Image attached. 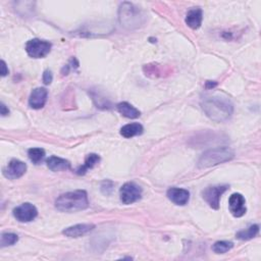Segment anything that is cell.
Segmentation results:
<instances>
[{
  "label": "cell",
  "instance_id": "7402d4cb",
  "mask_svg": "<svg viewBox=\"0 0 261 261\" xmlns=\"http://www.w3.org/2000/svg\"><path fill=\"white\" fill-rule=\"evenodd\" d=\"M19 241V236L14 233H4L1 235V240H0V246L1 248L15 245Z\"/></svg>",
  "mask_w": 261,
  "mask_h": 261
},
{
  "label": "cell",
  "instance_id": "277c9868",
  "mask_svg": "<svg viewBox=\"0 0 261 261\" xmlns=\"http://www.w3.org/2000/svg\"><path fill=\"white\" fill-rule=\"evenodd\" d=\"M119 20L122 27L129 30L140 28L145 23L143 11L133 3L123 2L119 10Z\"/></svg>",
  "mask_w": 261,
  "mask_h": 261
},
{
  "label": "cell",
  "instance_id": "d4e9b609",
  "mask_svg": "<svg viewBox=\"0 0 261 261\" xmlns=\"http://www.w3.org/2000/svg\"><path fill=\"white\" fill-rule=\"evenodd\" d=\"M9 72L7 67H6V64H5V61L4 60H1V76L2 77H5L7 76Z\"/></svg>",
  "mask_w": 261,
  "mask_h": 261
},
{
  "label": "cell",
  "instance_id": "2e32d148",
  "mask_svg": "<svg viewBox=\"0 0 261 261\" xmlns=\"http://www.w3.org/2000/svg\"><path fill=\"white\" fill-rule=\"evenodd\" d=\"M117 109L119 113L127 119H138L141 116L140 111L135 106L130 104L129 102H120L117 105Z\"/></svg>",
  "mask_w": 261,
  "mask_h": 261
},
{
  "label": "cell",
  "instance_id": "30bf717a",
  "mask_svg": "<svg viewBox=\"0 0 261 261\" xmlns=\"http://www.w3.org/2000/svg\"><path fill=\"white\" fill-rule=\"evenodd\" d=\"M229 208L235 217H242L246 214V200L242 194L235 193L229 199Z\"/></svg>",
  "mask_w": 261,
  "mask_h": 261
},
{
  "label": "cell",
  "instance_id": "e0dca14e",
  "mask_svg": "<svg viewBox=\"0 0 261 261\" xmlns=\"http://www.w3.org/2000/svg\"><path fill=\"white\" fill-rule=\"evenodd\" d=\"M144 131L143 126L139 122H133V123H128V125L123 126L120 129V135L123 137V138H133L135 136H139L142 135Z\"/></svg>",
  "mask_w": 261,
  "mask_h": 261
},
{
  "label": "cell",
  "instance_id": "ba28073f",
  "mask_svg": "<svg viewBox=\"0 0 261 261\" xmlns=\"http://www.w3.org/2000/svg\"><path fill=\"white\" fill-rule=\"evenodd\" d=\"M38 215V210L31 203H24L14 209V216L21 222H29Z\"/></svg>",
  "mask_w": 261,
  "mask_h": 261
},
{
  "label": "cell",
  "instance_id": "5bb4252c",
  "mask_svg": "<svg viewBox=\"0 0 261 261\" xmlns=\"http://www.w3.org/2000/svg\"><path fill=\"white\" fill-rule=\"evenodd\" d=\"M202 20H203L202 9L197 7V8H193L188 11L187 16H186L185 22L188 24L189 28L193 30H197L201 27Z\"/></svg>",
  "mask_w": 261,
  "mask_h": 261
},
{
  "label": "cell",
  "instance_id": "5b68a950",
  "mask_svg": "<svg viewBox=\"0 0 261 261\" xmlns=\"http://www.w3.org/2000/svg\"><path fill=\"white\" fill-rule=\"evenodd\" d=\"M51 43L41 40V39H32L26 44V51L28 55L32 58H43L51 51Z\"/></svg>",
  "mask_w": 261,
  "mask_h": 261
},
{
  "label": "cell",
  "instance_id": "d6986e66",
  "mask_svg": "<svg viewBox=\"0 0 261 261\" xmlns=\"http://www.w3.org/2000/svg\"><path fill=\"white\" fill-rule=\"evenodd\" d=\"M258 233H259V226L258 225H252L246 230L238 232L237 234H236V238L239 239V240H242V241L251 240V239L256 237Z\"/></svg>",
  "mask_w": 261,
  "mask_h": 261
},
{
  "label": "cell",
  "instance_id": "8992f818",
  "mask_svg": "<svg viewBox=\"0 0 261 261\" xmlns=\"http://www.w3.org/2000/svg\"><path fill=\"white\" fill-rule=\"evenodd\" d=\"M119 196H120V201L123 204L126 205L133 204L140 200V198L142 196V188L134 182L126 183L119 190Z\"/></svg>",
  "mask_w": 261,
  "mask_h": 261
},
{
  "label": "cell",
  "instance_id": "4316f807",
  "mask_svg": "<svg viewBox=\"0 0 261 261\" xmlns=\"http://www.w3.org/2000/svg\"><path fill=\"white\" fill-rule=\"evenodd\" d=\"M216 83L215 82H211V81H208V82H206V88L207 89H213V88H214V87H216Z\"/></svg>",
  "mask_w": 261,
  "mask_h": 261
},
{
  "label": "cell",
  "instance_id": "cb8c5ba5",
  "mask_svg": "<svg viewBox=\"0 0 261 261\" xmlns=\"http://www.w3.org/2000/svg\"><path fill=\"white\" fill-rule=\"evenodd\" d=\"M43 83L45 85H49V84H51L52 80H53V76H52V72L49 71V70H46L44 71L43 72Z\"/></svg>",
  "mask_w": 261,
  "mask_h": 261
},
{
  "label": "cell",
  "instance_id": "6da1fadb",
  "mask_svg": "<svg viewBox=\"0 0 261 261\" xmlns=\"http://www.w3.org/2000/svg\"><path fill=\"white\" fill-rule=\"evenodd\" d=\"M201 107L206 117L216 122L228 120L234 113L232 101L227 96L219 94L205 95L201 99Z\"/></svg>",
  "mask_w": 261,
  "mask_h": 261
},
{
  "label": "cell",
  "instance_id": "ac0fdd59",
  "mask_svg": "<svg viewBox=\"0 0 261 261\" xmlns=\"http://www.w3.org/2000/svg\"><path fill=\"white\" fill-rule=\"evenodd\" d=\"M99 161H100V156H99L98 154H95V153L89 154L88 156L86 157L84 165L77 169V171H76L77 175L84 176L85 173L89 169H92L96 165H98Z\"/></svg>",
  "mask_w": 261,
  "mask_h": 261
},
{
  "label": "cell",
  "instance_id": "3957f363",
  "mask_svg": "<svg viewBox=\"0 0 261 261\" xmlns=\"http://www.w3.org/2000/svg\"><path fill=\"white\" fill-rule=\"evenodd\" d=\"M235 157V152L230 147H216L205 151L199 158L197 166L201 169L213 167L228 163Z\"/></svg>",
  "mask_w": 261,
  "mask_h": 261
},
{
  "label": "cell",
  "instance_id": "484cf974",
  "mask_svg": "<svg viewBox=\"0 0 261 261\" xmlns=\"http://www.w3.org/2000/svg\"><path fill=\"white\" fill-rule=\"evenodd\" d=\"M0 114H1L2 117H5L9 114V109L6 107L4 103H1V106H0Z\"/></svg>",
  "mask_w": 261,
  "mask_h": 261
},
{
  "label": "cell",
  "instance_id": "9a60e30c",
  "mask_svg": "<svg viewBox=\"0 0 261 261\" xmlns=\"http://www.w3.org/2000/svg\"><path fill=\"white\" fill-rule=\"evenodd\" d=\"M47 166L52 171L68 170L71 168V163L67 159L57 156H51L47 159Z\"/></svg>",
  "mask_w": 261,
  "mask_h": 261
},
{
  "label": "cell",
  "instance_id": "9c48e42d",
  "mask_svg": "<svg viewBox=\"0 0 261 261\" xmlns=\"http://www.w3.org/2000/svg\"><path fill=\"white\" fill-rule=\"evenodd\" d=\"M27 171V165L19 159H12L9 161L7 166L3 169L5 178L16 180L23 177Z\"/></svg>",
  "mask_w": 261,
  "mask_h": 261
},
{
  "label": "cell",
  "instance_id": "52a82bcc",
  "mask_svg": "<svg viewBox=\"0 0 261 261\" xmlns=\"http://www.w3.org/2000/svg\"><path fill=\"white\" fill-rule=\"evenodd\" d=\"M229 188L230 186L228 185H219L214 186V187H208L202 192V197L211 208L217 210L219 208V202L222 194Z\"/></svg>",
  "mask_w": 261,
  "mask_h": 261
},
{
  "label": "cell",
  "instance_id": "44dd1931",
  "mask_svg": "<svg viewBox=\"0 0 261 261\" xmlns=\"http://www.w3.org/2000/svg\"><path fill=\"white\" fill-rule=\"evenodd\" d=\"M234 247V243L230 241H217L214 244L213 250L216 254H225Z\"/></svg>",
  "mask_w": 261,
  "mask_h": 261
},
{
  "label": "cell",
  "instance_id": "7a4b0ae2",
  "mask_svg": "<svg viewBox=\"0 0 261 261\" xmlns=\"http://www.w3.org/2000/svg\"><path fill=\"white\" fill-rule=\"evenodd\" d=\"M89 207V200L87 192L77 190L61 194L55 200V208L61 213H77Z\"/></svg>",
  "mask_w": 261,
  "mask_h": 261
},
{
  "label": "cell",
  "instance_id": "603a6c76",
  "mask_svg": "<svg viewBox=\"0 0 261 261\" xmlns=\"http://www.w3.org/2000/svg\"><path fill=\"white\" fill-rule=\"evenodd\" d=\"M114 190V183L111 181H104L101 184V191L105 195H109L113 193Z\"/></svg>",
  "mask_w": 261,
  "mask_h": 261
},
{
  "label": "cell",
  "instance_id": "4fadbf2b",
  "mask_svg": "<svg viewBox=\"0 0 261 261\" xmlns=\"http://www.w3.org/2000/svg\"><path fill=\"white\" fill-rule=\"evenodd\" d=\"M167 198L176 205L184 206L190 200V192L182 188H170L167 190Z\"/></svg>",
  "mask_w": 261,
  "mask_h": 261
},
{
  "label": "cell",
  "instance_id": "7c38bea8",
  "mask_svg": "<svg viewBox=\"0 0 261 261\" xmlns=\"http://www.w3.org/2000/svg\"><path fill=\"white\" fill-rule=\"evenodd\" d=\"M48 97V91L42 87L36 88L32 91L29 98V105L33 109H41L44 107Z\"/></svg>",
  "mask_w": 261,
  "mask_h": 261
},
{
  "label": "cell",
  "instance_id": "8fae6325",
  "mask_svg": "<svg viewBox=\"0 0 261 261\" xmlns=\"http://www.w3.org/2000/svg\"><path fill=\"white\" fill-rule=\"evenodd\" d=\"M94 229L95 225H93V223H80V225L67 228L66 230H64L63 234L68 238H80L89 234Z\"/></svg>",
  "mask_w": 261,
  "mask_h": 261
},
{
  "label": "cell",
  "instance_id": "ffe728a7",
  "mask_svg": "<svg viewBox=\"0 0 261 261\" xmlns=\"http://www.w3.org/2000/svg\"><path fill=\"white\" fill-rule=\"evenodd\" d=\"M28 155L33 164L40 165L45 157V151L41 148H31L29 149Z\"/></svg>",
  "mask_w": 261,
  "mask_h": 261
}]
</instances>
